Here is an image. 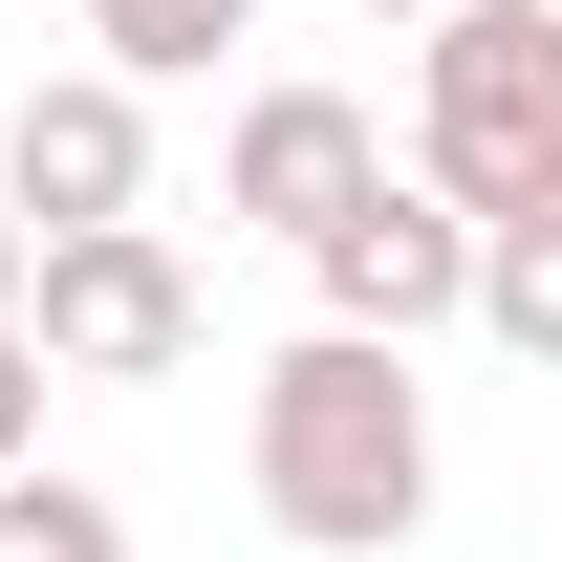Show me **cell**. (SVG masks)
Returning a JSON list of instances; mask_svg holds the SVG:
<instances>
[{"mask_svg": "<svg viewBox=\"0 0 562 562\" xmlns=\"http://www.w3.org/2000/svg\"><path fill=\"white\" fill-rule=\"evenodd\" d=\"M368 22H412V44H432V22H454V0H368Z\"/></svg>", "mask_w": 562, "mask_h": 562, "instance_id": "12", "label": "cell"}, {"mask_svg": "<svg viewBox=\"0 0 562 562\" xmlns=\"http://www.w3.org/2000/svg\"><path fill=\"white\" fill-rule=\"evenodd\" d=\"M260 0H87V44H109V87H195L216 44H238Z\"/></svg>", "mask_w": 562, "mask_h": 562, "instance_id": "8", "label": "cell"}, {"mask_svg": "<svg viewBox=\"0 0 562 562\" xmlns=\"http://www.w3.org/2000/svg\"><path fill=\"white\" fill-rule=\"evenodd\" d=\"M22 325H44V368H87V390H151V368H195V260H173L151 216L44 238V260H22Z\"/></svg>", "mask_w": 562, "mask_h": 562, "instance_id": "3", "label": "cell"}, {"mask_svg": "<svg viewBox=\"0 0 562 562\" xmlns=\"http://www.w3.org/2000/svg\"><path fill=\"white\" fill-rule=\"evenodd\" d=\"M22 260H44V238H22V216H0V325H22Z\"/></svg>", "mask_w": 562, "mask_h": 562, "instance_id": "11", "label": "cell"}, {"mask_svg": "<svg viewBox=\"0 0 562 562\" xmlns=\"http://www.w3.org/2000/svg\"><path fill=\"white\" fill-rule=\"evenodd\" d=\"M412 173L454 216H562V0H454L412 44Z\"/></svg>", "mask_w": 562, "mask_h": 562, "instance_id": "2", "label": "cell"}, {"mask_svg": "<svg viewBox=\"0 0 562 562\" xmlns=\"http://www.w3.org/2000/svg\"><path fill=\"white\" fill-rule=\"evenodd\" d=\"M0 216H22V238H109V216H151V87H109V66L22 87V109H0Z\"/></svg>", "mask_w": 562, "mask_h": 562, "instance_id": "5", "label": "cell"}, {"mask_svg": "<svg viewBox=\"0 0 562 562\" xmlns=\"http://www.w3.org/2000/svg\"><path fill=\"white\" fill-rule=\"evenodd\" d=\"M303 281H325V325H368V347H432V325H476V216L432 195V173H368L303 238Z\"/></svg>", "mask_w": 562, "mask_h": 562, "instance_id": "4", "label": "cell"}, {"mask_svg": "<svg viewBox=\"0 0 562 562\" xmlns=\"http://www.w3.org/2000/svg\"><path fill=\"white\" fill-rule=\"evenodd\" d=\"M0 562H131V519H109L87 476H44V454H22V476H0Z\"/></svg>", "mask_w": 562, "mask_h": 562, "instance_id": "9", "label": "cell"}, {"mask_svg": "<svg viewBox=\"0 0 562 562\" xmlns=\"http://www.w3.org/2000/svg\"><path fill=\"white\" fill-rule=\"evenodd\" d=\"M44 390H66V368H44V325H0V476L44 454Z\"/></svg>", "mask_w": 562, "mask_h": 562, "instance_id": "10", "label": "cell"}, {"mask_svg": "<svg viewBox=\"0 0 562 562\" xmlns=\"http://www.w3.org/2000/svg\"><path fill=\"white\" fill-rule=\"evenodd\" d=\"M260 519L303 562H390L432 519V390H412V347H368V325H303V347L260 368Z\"/></svg>", "mask_w": 562, "mask_h": 562, "instance_id": "1", "label": "cell"}, {"mask_svg": "<svg viewBox=\"0 0 562 562\" xmlns=\"http://www.w3.org/2000/svg\"><path fill=\"white\" fill-rule=\"evenodd\" d=\"M476 325L519 368H562V216H476Z\"/></svg>", "mask_w": 562, "mask_h": 562, "instance_id": "7", "label": "cell"}, {"mask_svg": "<svg viewBox=\"0 0 562 562\" xmlns=\"http://www.w3.org/2000/svg\"><path fill=\"white\" fill-rule=\"evenodd\" d=\"M368 173H390V131H368L347 87H260V109H238V151H216V216H260V238H325Z\"/></svg>", "mask_w": 562, "mask_h": 562, "instance_id": "6", "label": "cell"}]
</instances>
